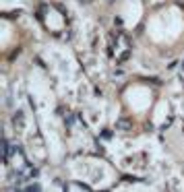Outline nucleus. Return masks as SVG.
I'll use <instances>...</instances> for the list:
<instances>
[{"mask_svg": "<svg viewBox=\"0 0 184 192\" xmlns=\"http://www.w3.org/2000/svg\"><path fill=\"white\" fill-rule=\"evenodd\" d=\"M12 126H15V130H19V132L25 128V116H23L21 110H17V112L12 114Z\"/></svg>", "mask_w": 184, "mask_h": 192, "instance_id": "f257e3e1", "label": "nucleus"}, {"mask_svg": "<svg viewBox=\"0 0 184 192\" xmlns=\"http://www.w3.org/2000/svg\"><path fill=\"white\" fill-rule=\"evenodd\" d=\"M116 128H118V130H122V132H126V130H130V128H132V120L122 116V118H118V122H116Z\"/></svg>", "mask_w": 184, "mask_h": 192, "instance_id": "f03ea898", "label": "nucleus"}, {"mask_svg": "<svg viewBox=\"0 0 184 192\" xmlns=\"http://www.w3.org/2000/svg\"><path fill=\"white\" fill-rule=\"evenodd\" d=\"M8 155H11V143L6 138H2V161L8 163Z\"/></svg>", "mask_w": 184, "mask_h": 192, "instance_id": "7ed1b4c3", "label": "nucleus"}, {"mask_svg": "<svg viewBox=\"0 0 184 192\" xmlns=\"http://www.w3.org/2000/svg\"><path fill=\"white\" fill-rule=\"evenodd\" d=\"M25 190H27V192H37V190H42V186H39V184H29Z\"/></svg>", "mask_w": 184, "mask_h": 192, "instance_id": "20e7f679", "label": "nucleus"}, {"mask_svg": "<svg viewBox=\"0 0 184 192\" xmlns=\"http://www.w3.org/2000/svg\"><path fill=\"white\" fill-rule=\"evenodd\" d=\"M72 188H79V190H89L87 184H72Z\"/></svg>", "mask_w": 184, "mask_h": 192, "instance_id": "39448f33", "label": "nucleus"}, {"mask_svg": "<svg viewBox=\"0 0 184 192\" xmlns=\"http://www.w3.org/2000/svg\"><path fill=\"white\" fill-rule=\"evenodd\" d=\"M81 4H89V2H93V0H79Z\"/></svg>", "mask_w": 184, "mask_h": 192, "instance_id": "423d86ee", "label": "nucleus"}]
</instances>
